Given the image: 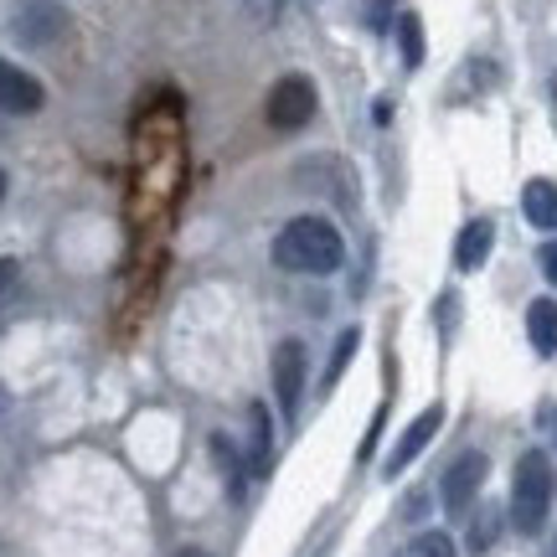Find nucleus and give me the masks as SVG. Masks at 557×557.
I'll return each instance as SVG.
<instances>
[{
    "instance_id": "f257e3e1",
    "label": "nucleus",
    "mask_w": 557,
    "mask_h": 557,
    "mask_svg": "<svg viewBox=\"0 0 557 557\" xmlns=\"http://www.w3.org/2000/svg\"><path fill=\"white\" fill-rule=\"evenodd\" d=\"M341 259H346V243L325 218L305 212V218H289L274 238V263L289 269V274H336Z\"/></svg>"
},
{
    "instance_id": "f03ea898",
    "label": "nucleus",
    "mask_w": 557,
    "mask_h": 557,
    "mask_svg": "<svg viewBox=\"0 0 557 557\" xmlns=\"http://www.w3.org/2000/svg\"><path fill=\"white\" fill-rule=\"evenodd\" d=\"M547 511H553V465L542 449H527L511 475V527L521 537H537L547 527Z\"/></svg>"
},
{
    "instance_id": "7ed1b4c3",
    "label": "nucleus",
    "mask_w": 557,
    "mask_h": 557,
    "mask_svg": "<svg viewBox=\"0 0 557 557\" xmlns=\"http://www.w3.org/2000/svg\"><path fill=\"white\" fill-rule=\"evenodd\" d=\"M5 32L21 41V47H52L73 32V16L62 11L58 0H16L11 11H5Z\"/></svg>"
},
{
    "instance_id": "20e7f679",
    "label": "nucleus",
    "mask_w": 557,
    "mask_h": 557,
    "mask_svg": "<svg viewBox=\"0 0 557 557\" xmlns=\"http://www.w3.org/2000/svg\"><path fill=\"white\" fill-rule=\"evenodd\" d=\"M310 120H315V83L305 78V73H284L269 88V124L284 129V135H295Z\"/></svg>"
},
{
    "instance_id": "39448f33",
    "label": "nucleus",
    "mask_w": 557,
    "mask_h": 557,
    "mask_svg": "<svg viewBox=\"0 0 557 557\" xmlns=\"http://www.w3.org/2000/svg\"><path fill=\"white\" fill-rule=\"evenodd\" d=\"M485 475H491V459L480 455V449H465V455L444 470V480H438V500H444V511H449V517H465V511L475 506Z\"/></svg>"
},
{
    "instance_id": "423d86ee",
    "label": "nucleus",
    "mask_w": 557,
    "mask_h": 557,
    "mask_svg": "<svg viewBox=\"0 0 557 557\" xmlns=\"http://www.w3.org/2000/svg\"><path fill=\"white\" fill-rule=\"evenodd\" d=\"M305 367H310V357H305V341H278L274 346V361H269V377H274V398H278V413L295 418L299 413V398H305Z\"/></svg>"
},
{
    "instance_id": "0eeeda50",
    "label": "nucleus",
    "mask_w": 557,
    "mask_h": 557,
    "mask_svg": "<svg viewBox=\"0 0 557 557\" xmlns=\"http://www.w3.org/2000/svg\"><path fill=\"white\" fill-rule=\"evenodd\" d=\"M41 103H47L41 83L32 78L26 67L0 58V114H5V120H26V114H37Z\"/></svg>"
},
{
    "instance_id": "6e6552de",
    "label": "nucleus",
    "mask_w": 557,
    "mask_h": 557,
    "mask_svg": "<svg viewBox=\"0 0 557 557\" xmlns=\"http://www.w3.org/2000/svg\"><path fill=\"white\" fill-rule=\"evenodd\" d=\"M438 423H444V403H429V408H423V413L403 429L398 444H393V455H387V475H403V470H408V465L429 449V438L438 434Z\"/></svg>"
},
{
    "instance_id": "1a4fd4ad",
    "label": "nucleus",
    "mask_w": 557,
    "mask_h": 557,
    "mask_svg": "<svg viewBox=\"0 0 557 557\" xmlns=\"http://www.w3.org/2000/svg\"><path fill=\"white\" fill-rule=\"evenodd\" d=\"M248 465H253V475H269V465H274V418L263 403H248Z\"/></svg>"
},
{
    "instance_id": "9d476101",
    "label": "nucleus",
    "mask_w": 557,
    "mask_h": 557,
    "mask_svg": "<svg viewBox=\"0 0 557 557\" xmlns=\"http://www.w3.org/2000/svg\"><path fill=\"white\" fill-rule=\"evenodd\" d=\"M491 243H496V222L491 218H475V222H465V233H459L455 243V263L470 274V269H480V263L491 259Z\"/></svg>"
},
{
    "instance_id": "9b49d317",
    "label": "nucleus",
    "mask_w": 557,
    "mask_h": 557,
    "mask_svg": "<svg viewBox=\"0 0 557 557\" xmlns=\"http://www.w3.org/2000/svg\"><path fill=\"white\" fill-rule=\"evenodd\" d=\"M521 212H527V222L532 227H542V233H553L557 227V186L553 181H527V191H521Z\"/></svg>"
},
{
    "instance_id": "f8f14e48",
    "label": "nucleus",
    "mask_w": 557,
    "mask_h": 557,
    "mask_svg": "<svg viewBox=\"0 0 557 557\" xmlns=\"http://www.w3.org/2000/svg\"><path fill=\"white\" fill-rule=\"evenodd\" d=\"M527 336L537 346L542 357H553L557 351V299H532L527 305Z\"/></svg>"
},
{
    "instance_id": "ddd939ff",
    "label": "nucleus",
    "mask_w": 557,
    "mask_h": 557,
    "mask_svg": "<svg viewBox=\"0 0 557 557\" xmlns=\"http://www.w3.org/2000/svg\"><path fill=\"white\" fill-rule=\"evenodd\" d=\"M398 52H403V67H418L423 62V21L413 11L398 16Z\"/></svg>"
},
{
    "instance_id": "4468645a",
    "label": "nucleus",
    "mask_w": 557,
    "mask_h": 557,
    "mask_svg": "<svg viewBox=\"0 0 557 557\" xmlns=\"http://www.w3.org/2000/svg\"><path fill=\"white\" fill-rule=\"evenodd\" d=\"M357 346H361V331H341L336 341V351H331V367H325V387H336L341 372L351 367V357H357Z\"/></svg>"
},
{
    "instance_id": "2eb2a0df",
    "label": "nucleus",
    "mask_w": 557,
    "mask_h": 557,
    "mask_svg": "<svg viewBox=\"0 0 557 557\" xmlns=\"http://www.w3.org/2000/svg\"><path fill=\"white\" fill-rule=\"evenodd\" d=\"M500 537V511L496 506H485L475 521H470V553H485V547H496Z\"/></svg>"
},
{
    "instance_id": "dca6fc26",
    "label": "nucleus",
    "mask_w": 557,
    "mask_h": 557,
    "mask_svg": "<svg viewBox=\"0 0 557 557\" xmlns=\"http://www.w3.org/2000/svg\"><path fill=\"white\" fill-rule=\"evenodd\" d=\"M408 557H459V553H455V537H449V532H423Z\"/></svg>"
},
{
    "instance_id": "f3484780",
    "label": "nucleus",
    "mask_w": 557,
    "mask_h": 557,
    "mask_svg": "<svg viewBox=\"0 0 557 557\" xmlns=\"http://www.w3.org/2000/svg\"><path fill=\"white\" fill-rule=\"evenodd\" d=\"M542 274H547V284L557 289V243H542Z\"/></svg>"
},
{
    "instance_id": "a211bd4d",
    "label": "nucleus",
    "mask_w": 557,
    "mask_h": 557,
    "mask_svg": "<svg viewBox=\"0 0 557 557\" xmlns=\"http://www.w3.org/2000/svg\"><path fill=\"white\" fill-rule=\"evenodd\" d=\"M367 21L382 26V21H387V0H367Z\"/></svg>"
},
{
    "instance_id": "6ab92c4d",
    "label": "nucleus",
    "mask_w": 557,
    "mask_h": 557,
    "mask_svg": "<svg viewBox=\"0 0 557 557\" xmlns=\"http://www.w3.org/2000/svg\"><path fill=\"white\" fill-rule=\"evenodd\" d=\"M11 278H16V259H0V295L11 289Z\"/></svg>"
},
{
    "instance_id": "aec40b11",
    "label": "nucleus",
    "mask_w": 557,
    "mask_h": 557,
    "mask_svg": "<svg viewBox=\"0 0 557 557\" xmlns=\"http://www.w3.org/2000/svg\"><path fill=\"white\" fill-rule=\"evenodd\" d=\"M176 557H207V553H197V547H186V553H176Z\"/></svg>"
},
{
    "instance_id": "412c9836",
    "label": "nucleus",
    "mask_w": 557,
    "mask_h": 557,
    "mask_svg": "<svg viewBox=\"0 0 557 557\" xmlns=\"http://www.w3.org/2000/svg\"><path fill=\"white\" fill-rule=\"evenodd\" d=\"M0 201H5V171H0Z\"/></svg>"
},
{
    "instance_id": "4be33fe9",
    "label": "nucleus",
    "mask_w": 557,
    "mask_h": 557,
    "mask_svg": "<svg viewBox=\"0 0 557 557\" xmlns=\"http://www.w3.org/2000/svg\"><path fill=\"white\" fill-rule=\"evenodd\" d=\"M553 103H557V73H553Z\"/></svg>"
}]
</instances>
